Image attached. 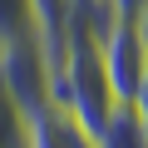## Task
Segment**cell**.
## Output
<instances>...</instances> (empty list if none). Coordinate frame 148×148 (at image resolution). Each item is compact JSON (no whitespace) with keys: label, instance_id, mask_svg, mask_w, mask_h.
I'll list each match as a JSON object with an SVG mask.
<instances>
[{"label":"cell","instance_id":"obj_1","mask_svg":"<svg viewBox=\"0 0 148 148\" xmlns=\"http://www.w3.org/2000/svg\"><path fill=\"white\" fill-rule=\"evenodd\" d=\"M99 54H104V74H109V89L114 99H133L138 84H143V74H148V49L133 30V20L123 15H109L104 30H99Z\"/></svg>","mask_w":148,"mask_h":148},{"label":"cell","instance_id":"obj_2","mask_svg":"<svg viewBox=\"0 0 148 148\" xmlns=\"http://www.w3.org/2000/svg\"><path fill=\"white\" fill-rule=\"evenodd\" d=\"M25 148H99V143L59 99H49L35 114H25Z\"/></svg>","mask_w":148,"mask_h":148},{"label":"cell","instance_id":"obj_3","mask_svg":"<svg viewBox=\"0 0 148 148\" xmlns=\"http://www.w3.org/2000/svg\"><path fill=\"white\" fill-rule=\"evenodd\" d=\"M35 35V10L30 0H0V45Z\"/></svg>","mask_w":148,"mask_h":148},{"label":"cell","instance_id":"obj_4","mask_svg":"<svg viewBox=\"0 0 148 148\" xmlns=\"http://www.w3.org/2000/svg\"><path fill=\"white\" fill-rule=\"evenodd\" d=\"M128 104H133V114H138V128H143V138H148V74H143V84H138V94H133Z\"/></svg>","mask_w":148,"mask_h":148},{"label":"cell","instance_id":"obj_5","mask_svg":"<svg viewBox=\"0 0 148 148\" xmlns=\"http://www.w3.org/2000/svg\"><path fill=\"white\" fill-rule=\"evenodd\" d=\"M133 30H138V40H143V49H148V0H143L138 15H133Z\"/></svg>","mask_w":148,"mask_h":148}]
</instances>
